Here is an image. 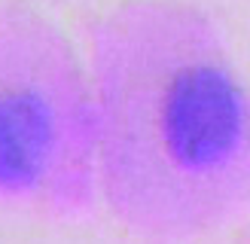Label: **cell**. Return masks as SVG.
Segmentation results:
<instances>
[{"label": "cell", "mask_w": 250, "mask_h": 244, "mask_svg": "<svg viewBox=\"0 0 250 244\" xmlns=\"http://www.w3.org/2000/svg\"><path fill=\"white\" fill-rule=\"evenodd\" d=\"M98 174L110 207L192 238L250 202V98L217 28L177 0H131L92 37Z\"/></svg>", "instance_id": "6da1fadb"}, {"label": "cell", "mask_w": 250, "mask_h": 244, "mask_svg": "<svg viewBox=\"0 0 250 244\" xmlns=\"http://www.w3.org/2000/svg\"><path fill=\"white\" fill-rule=\"evenodd\" d=\"M98 183L92 80L46 19L0 12V195L80 211Z\"/></svg>", "instance_id": "7a4b0ae2"}]
</instances>
